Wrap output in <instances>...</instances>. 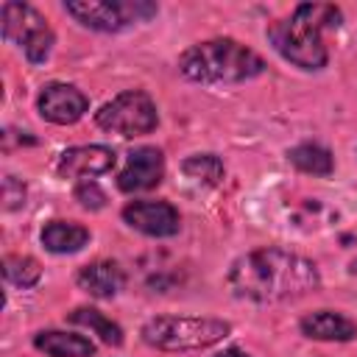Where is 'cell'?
<instances>
[{
    "instance_id": "1",
    "label": "cell",
    "mask_w": 357,
    "mask_h": 357,
    "mask_svg": "<svg viewBox=\"0 0 357 357\" xmlns=\"http://www.w3.org/2000/svg\"><path fill=\"white\" fill-rule=\"evenodd\" d=\"M226 284L237 298L273 304V301H290L318 290L321 273L312 259L296 251L257 248L231 262Z\"/></svg>"
},
{
    "instance_id": "2",
    "label": "cell",
    "mask_w": 357,
    "mask_h": 357,
    "mask_svg": "<svg viewBox=\"0 0 357 357\" xmlns=\"http://www.w3.org/2000/svg\"><path fill=\"white\" fill-rule=\"evenodd\" d=\"M343 14L329 3H301L290 20H276L268 25V42L273 50L301 70H321L329 61L324 45V31H335Z\"/></svg>"
},
{
    "instance_id": "3",
    "label": "cell",
    "mask_w": 357,
    "mask_h": 357,
    "mask_svg": "<svg viewBox=\"0 0 357 357\" xmlns=\"http://www.w3.org/2000/svg\"><path fill=\"white\" fill-rule=\"evenodd\" d=\"M178 70L198 84H243L262 75L265 61L237 39H206L178 56Z\"/></svg>"
},
{
    "instance_id": "4",
    "label": "cell",
    "mask_w": 357,
    "mask_h": 357,
    "mask_svg": "<svg viewBox=\"0 0 357 357\" xmlns=\"http://www.w3.org/2000/svg\"><path fill=\"white\" fill-rule=\"evenodd\" d=\"M231 324L209 315H156L145 321L142 340L159 351H201L220 343Z\"/></svg>"
},
{
    "instance_id": "5",
    "label": "cell",
    "mask_w": 357,
    "mask_h": 357,
    "mask_svg": "<svg viewBox=\"0 0 357 357\" xmlns=\"http://www.w3.org/2000/svg\"><path fill=\"white\" fill-rule=\"evenodd\" d=\"M95 123L120 137H142L159 126V112L148 92L126 89L95 112Z\"/></svg>"
},
{
    "instance_id": "6",
    "label": "cell",
    "mask_w": 357,
    "mask_h": 357,
    "mask_svg": "<svg viewBox=\"0 0 357 357\" xmlns=\"http://www.w3.org/2000/svg\"><path fill=\"white\" fill-rule=\"evenodd\" d=\"M0 22H3V36L8 42H14L31 64H42L50 56L56 36H53L47 20L36 8H31L28 3H14V0L3 3Z\"/></svg>"
},
{
    "instance_id": "7",
    "label": "cell",
    "mask_w": 357,
    "mask_h": 357,
    "mask_svg": "<svg viewBox=\"0 0 357 357\" xmlns=\"http://www.w3.org/2000/svg\"><path fill=\"white\" fill-rule=\"evenodd\" d=\"M64 11L84 28L114 33L134 22L151 20L156 14V6L145 0H67Z\"/></svg>"
},
{
    "instance_id": "8",
    "label": "cell",
    "mask_w": 357,
    "mask_h": 357,
    "mask_svg": "<svg viewBox=\"0 0 357 357\" xmlns=\"http://www.w3.org/2000/svg\"><path fill=\"white\" fill-rule=\"evenodd\" d=\"M123 220L145 237H173L178 234V209L167 201H131L123 206Z\"/></svg>"
},
{
    "instance_id": "9",
    "label": "cell",
    "mask_w": 357,
    "mask_h": 357,
    "mask_svg": "<svg viewBox=\"0 0 357 357\" xmlns=\"http://www.w3.org/2000/svg\"><path fill=\"white\" fill-rule=\"evenodd\" d=\"M36 109L53 126H73L89 109V98L73 84H47L39 92Z\"/></svg>"
},
{
    "instance_id": "10",
    "label": "cell",
    "mask_w": 357,
    "mask_h": 357,
    "mask_svg": "<svg viewBox=\"0 0 357 357\" xmlns=\"http://www.w3.org/2000/svg\"><path fill=\"white\" fill-rule=\"evenodd\" d=\"M165 176V156L159 148L153 145H142L134 148L126 159V167L117 176V187L123 192H145L151 187H156Z\"/></svg>"
},
{
    "instance_id": "11",
    "label": "cell",
    "mask_w": 357,
    "mask_h": 357,
    "mask_svg": "<svg viewBox=\"0 0 357 357\" xmlns=\"http://www.w3.org/2000/svg\"><path fill=\"white\" fill-rule=\"evenodd\" d=\"M114 162H117V156L106 145H75L59 156L56 170L64 178H92V176L109 173L114 167Z\"/></svg>"
},
{
    "instance_id": "12",
    "label": "cell",
    "mask_w": 357,
    "mask_h": 357,
    "mask_svg": "<svg viewBox=\"0 0 357 357\" xmlns=\"http://www.w3.org/2000/svg\"><path fill=\"white\" fill-rule=\"evenodd\" d=\"M75 284L95 296V298H114L123 284H126V276L120 271L117 262H109V259H98V262H89L84 265L78 273H75Z\"/></svg>"
},
{
    "instance_id": "13",
    "label": "cell",
    "mask_w": 357,
    "mask_h": 357,
    "mask_svg": "<svg viewBox=\"0 0 357 357\" xmlns=\"http://www.w3.org/2000/svg\"><path fill=\"white\" fill-rule=\"evenodd\" d=\"M298 329H301V335H307L312 340H337V343L351 340L357 335V326L335 310H315V312L304 315L298 321Z\"/></svg>"
},
{
    "instance_id": "14",
    "label": "cell",
    "mask_w": 357,
    "mask_h": 357,
    "mask_svg": "<svg viewBox=\"0 0 357 357\" xmlns=\"http://www.w3.org/2000/svg\"><path fill=\"white\" fill-rule=\"evenodd\" d=\"M33 346L47 357H92L95 354V343L89 337L73 335V332H59V329L36 332Z\"/></svg>"
},
{
    "instance_id": "15",
    "label": "cell",
    "mask_w": 357,
    "mask_h": 357,
    "mask_svg": "<svg viewBox=\"0 0 357 357\" xmlns=\"http://www.w3.org/2000/svg\"><path fill=\"white\" fill-rule=\"evenodd\" d=\"M89 229L73 220H50L42 229V245L53 254H75L86 245Z\"/></svg>"
},
{
    "instance_id": "16",
    "label": "cell",
    "mask_w": 357,
    "mask_h": 357,
    "mask_svg": "<svg viewBox=\"0 0 357 357\" xmlns=\"http://www.w3.org/2000/svg\"><path fill=\"white\" fill-rule=\"evenodd\" d=\"M287 159L301 170V173H310V176H329L335 170V159L332 153L318 145V142H301L296 148L287 151Z\"/></svg>"
},
{
    "instance_id": "17",
    "label": "cell",
    "mask_w": 357,
    "mask_h": 357,
    "mask_svg": "<svg viewBox=\"0 0 357 357\" xmlns=\"http://www.w3.org/2000/svg\"><path fill=\"white\" fill-rule=\"evenodd\" d=\"M67 321L92 329L106 346H120V343H123V329H120L112 318H106L100 310H92V307H75L73 312H67Z\"/></svg>"
},
{
    "instance_id": "18",
    "label": "cell",
    "mask_w": 357,
    "mask_h": 357,
    "mask_svg": "<svg viewBox=\"0 0 357 357\" xmlns=\"http://www.w3.org/2000/svg\"><path fill=\"white\" fill-rule=\"evenodd\" d=\"M181 173L192 181H201V184H220L223 178V162L215 156V153H192L181 162Z\"/></svg>"
},
{
    "instance_id": "19",
    "label": "cell",
    "mask_w": 357,
    "mask_h": 357,
    "mask_svg": "<svg viewBox=\"0 0 357 357\" xmlns=\"http://www.w3.org/2000/svg\"><path fill=\"white\" fill-rule=\"evenodd\" d=\"M3 276L17 284V287H33L42 279V268L33 257H22V254H8L3 259Z\"/></svg>"
},
{
    "instance_id": "20",
    "label": "cell",
    "mask_w": 357,
    "mask_h": 357,
    "mask_svg": "<svg viewBox=\"0 0 357 357\" xmlns=\"http://www.w3.org/2000/svg\"><path fill=\"white\" fill-rule=\"evenodd\" d=\"M73 195H75V201H78L84 209H103V206H106V192H103L92 178L78 181L75 190H73Z\"/></svg>"
},
{
    "instance_id": "21",
    "label": "cell",
    "mask_w": 357,
    "mask_h": 357,
    "mask_svg": "<svg viewBox=\"0 0 357 357\" xmlns=\"http://www.w3.org/2000/svg\"><path fill=\"white\" fill-rule=\"evenodd\" d=\"M3 201H6L3 206H6L8 212L25 204V184H22L17 176H6V178H3Z\"/></svg>"
},
{
    "instance_id": "22",
    "label": "cell",
    "mask_w": 357,
    "mask_h": 357,
    "mask_svg": "<svg viewBox=\"0 0 357 357\" xmlns=\"http://www.w3.org/2000/svg\"><path fill=\"white\" fill-rule=\"evenodd\" d=\"M215 357H251V354L243 351V349H237V346H231V349H226V351H220V354H215Z\"/></svg>"
}]
</instances>
